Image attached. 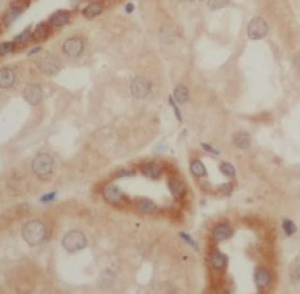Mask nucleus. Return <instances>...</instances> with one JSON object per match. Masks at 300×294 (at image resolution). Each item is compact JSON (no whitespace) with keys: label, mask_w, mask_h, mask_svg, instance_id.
Here are the masks:
<instances>
[{"label":"nucleus","mask_w":300,"mask_h":294,"mask_svg":"<svg viewBox=\"0 0 300 294\" xmlns=\"http://www.w3.org/2000/svg\"><path fill=\"white\" fill-rule=\"evenodd\" d=\"M45 225L38 220L30 221L23 227V238L29 245H38L45 238Z\"/></svg>","instance_id":"f257e3e1"},{"label":"nucleus","mask_w":300,"mask_h":294,"mask_svg":"<svg viewBox=\"0 0 300 294\" xmlns=\"http://www.w3.org/2000/svg\"><path fill=\"white\" fill-rule=\"evenodd\" d=\"M31 168H32V172L40 177L48 176L51 172H52V168H54V159L51 158V155L48 154H38L35 155V158L32 159L31 163Z\"/></svg>","instance_id":"f03ea898"},{"label":"nucleus","mask_w":300,"mask_h":294,"mask_svg":"<svg viewBox=\"0 0 300 294\" xmlns=\"http://www.w3.org/2000/svg\"><path fill=\"white\" fill-rule=\"evenodd\" d=\"M88 244V239L83 232L80 231H69L62 239V247L68 252H78V250L83 249Z\"/></svg>","instance_id":"7ed1b4c3"},{"label":"nucleus","mask_w":300,"mask_h":294,"mask_svg":"<svg viewBox=\"0 0 300 294\" xmlns=\"http://www.w3.org/2000/svg\"><path fill=\"white\" fill-rule=\"evenodd\" d=\"M268 23L262 17H254L247 27V35L250 40H262L268 34Z\"/></svg>","instance_id":"20e7f679"},{"label":"nucleus","mask_w":300,"mask_h":294,"mask_svg":"<svg viewBox=\"0 0 300 294\" xmlns=\"http://www.w3.org/2000/svg\"><path fill=\"white\" fill-rule=\"evenodd\" d=\"M130 89L135 99H145L151 93V82L144 76H137L131 80Z\"/></svg>","instance_id":"39448f33"},{"label":"nucleus","mask_w":300,"mask_h":294,"mask_svg":"<svg viewBox=\"0 0 300 294\" xmlns=\"http://www.w3.org/2000/svg\"><path fill=\"white\" fill-rule=\"evenodd\" d=\"M85 49V44L82 41V38H78V37H71L68 38L63 45H62V51L66 57L69 58H76L79 57Z\"/></svg>","instance_id":"423d86ee"},{"label":"nucleus","mask_w":300,"mask_h":294,"mask_svg":"<svg viewBox=\"0 0 300 294\" xmlns=\"http://www.w3.org/2000/svg\"><path fill=\"white\" fill-rule=\"evenodd\" d=\"M40 69L41 72L48 76H54L60 72L61 69V62L60 59L54 55H47L40 61Z\"/></svg>","instance_id":"0eeeda50"},{"label":"nucleus","mask_w":300,"mask_h":294,"mask_svg":"<svg viewBox=\"0 0 300 294\" xmlns=\"http://www.w3.org/2000/svg\"><path fill=\"white\" fill-rule=\"evenodd\" d=\"M23 97L30 104H38L43 100V89L37 83L27 85L23 90Z\"/></svg>","instance_id":"6e6552de"},{"label":"nucleus","mask_w":300,"mask_h":294,"mask_svg":"<svg viewBox=\"0 0 300 294\" xmlns=\"http://www.w3.org/2000/svg\"><path fill=\"white\" fill-rule=\"evenodd\" d=\"M233 145L240 149H247V148L251 145V137L247 131H237V133L233 134Z\"/></svg>","instance_id":"1a4fd4ad"},{"label":"nucleus","mask_w":300,"mask_h":294,"mask_svg":"<svg viewBox=\"0 0 300 294\" xmlns=\"http://www.w3.org/2000/svg\"><path fill=\"white\" fill-rule=\"evenodd\" d=\"M16 72L10 68H3L0 72V86L3 89H9L15 86Z\"/></svg>","instance_id":"9d476101"},{"label":"nucleus","mask_w":300,"mask_h":294,"mask_svg":"<svg viewBox=\"0 0 300 294\" xmlns=\"http://www.w3.org/2000/svg\"><path fill=\"white\" fill-rule=\"evenodd\" d=\"M103 197H105L106 201H109V203H117V201H120L124 196H123V191L117 186H109L103 191Z\"/></svg>","instance_id":"9b49d317"},{"label":"nucleus","mask_w":300,"mask_h":294,"mask_svg":"<svg viewBox=\"0 0 300 294\" xmlns=\"http://www.w3.org/2000/svg\"><path fill=\"white\" fill-rule=\"evenodd\" d=\"M68 21H69V13L65 12V10H60V12L54 13L49 17V24L54 26V27H62Z\"/></svg>","instance_id":"f8f14e48"},{"label":"nucleus","mask_w":300,"mask_h":294,"mask_svg":"<svg viewBox=\"0 0 300 294\" xmlns=\"http://www.w3.org/2000/svg\"><path fill=\"white\" fill-rule=\"evenodd\" d=\"M213 235L217 241H224L227 238L233 235V230L230 225L227 224H219L214 230H213Z\"/></svg>","instance_id":"ddd939ff"},{"label":"nucleus","mask_w":300,"mask_h":294,"mask_svg":"<svg viewBox=\"0 0 300 294\" xmlns=\"http://www.w3.org/2000/svg\"><path fill=\"white\" fill-rule=\"evenodd\" d=\"M102 10H103L102 3H100V1H93V3H90L89 6H86V7L83 9V15H85L86 18H93V17L100 15Z\"/></svg>","instance_id":"4468645a"},{"label":"nucleus","mask_w":300,"mask_h":294,"mask_svg":"<svg viewBox=\"0 0 300 294\" xmlns=\"http://www.w3.org/2000/svg\"><path fill=\"white\" fill-rule=\"evenodd\" d=\"M168 186H169V190L172 191V196H174L175 199H180V197L183 196V193H185V186H183L182 182L176 180V179H171L169 183H168Z\"/></svg>","instance_id":"2eb2a0df"},{"label":"nucleus","mask_w":300,"mask_h":294,"mask_svg":"<svg viewBox=\"0 0 300 294\" xmlns=\"http://www.w3.org/2000/svg\"><path fill=\"white\" fill-rule=\"evenodd\" d=\"M270 276L265 269H258L255 272V283L258 287H267L269 284Z\"/></svg>","instance_id":"dca6fc26"},{"label":"nucleus","mask_w":300,"mask_h":294,"mask_svg":"<svg viewBox=\"0 0 300 294\" xmlns=\"http://www.w3.org/2000/svg\"><path fill=\"white\" fill-rule=\"evenodd\" d=\"M174 99L179 104L186 103V102L189 100V90H188V88H185V86H182V85L176 86L175 92H174Z\"/></svg>","instance_id":"f3484780"},{"label":"nucleus","mask_w":300,"mask_h":294,"mask_svg":"<svg viewBox=\"0 0 300 294\" xmlns=\"http://www.w3.org/2000/svg\"><path fill=\"white\" fill-rule=\"evenodd\" d=\"M21 13H23V9H21L20 6H12V7H10V10H7V12H6V15H4V17H3V20H4V23H6V26H9L10 23H13L16 18L21 15Z\"/></svg>","instance_id":"a211bd4d"},{"label":"nucleus","mask_w":300,"mask_h":294,"mask_svg":"<svg viewBox=\"0 0 300 294\" xmlns=\"http://www.w3.org/2000/svg\"><path fill=\"white\" fill-rule=\"evenodd\" d=\"M137 208H138V211L142 213V214H151V213L155 211L157 207H155V204H154L151 200L142 199V200H140V201L137 203Z\"/></svg>","instance_id":"6ab92c4d"},{"label":"nucleus","mask_w":300,"mask_h":294,"mask_svg":"<svg viewBox=\"0 0 300 294\" xmlns=\"http://www.w3.org/2000/svg\"><path fill=\"white\" fill-rule=\"evenodd\" d=\"M227 263V256L221 252H214L211 255V265L214 269H223Z\"/></svg>","instance_id":"aec40b11"},{"label":"nucleus","mask_w":300,"mask_h":294,"mask_svg":"<svg viewBox=\"0 0 300 294\" xmlns=\"http://www.w3.org/2000/svg\"><path fill=\"white\" fill-rule=\"evenodd\" d=\"M142 173L147 177L157 179V177L159 176V168L155 163H147V165L142 166Z\"/></svg>","instance_id":"412c9836"},{"label":"nucleus","mask_w":300,"mask_h":294,"mask_svg":"<svg viewBox=\"0 0 300 294\" xmlns=\"http://www.w3.org/2000/svg\"><path fill=\"white\" fill-rule=\"evenodd\" d=\"M48 31H49L48 24L41 23V24H38V26L35 27L34 32H32V37H34L35 40H44V38H47V35H48Z\"/></svg>","instance_id":"4be33fe9"},{"label":"nucleus","mask_w":300,"mask_h":294,"mask_svg":"<svg viewBox=\"0 0 300 294\" xmlns=\"http://www.w3.org/2000/svg\"><path fill=\"white\" fill-rule=\"evenodd\" d=\"M190 172L196 177H202L206 175V168H205V165L200 161H193L190 163Z\"/></svg>","instance_id":"5701e85b"},{"label":"nucleus","mask_w":300,"mask_h":294,"mask_svg":"<svg viewBox=\"0 0 300 294\" xmlns=\"http://www.w3.org/2000/svg\"><path fill=\"white\" fill-rule=\"evenodd\" d=\"M228 3H230V0H209L207 6L211 12H216V10L224 9L225 6H228Z\"/></svg>","instance_id":"b1692460"},{"label":"nucleus","mask_w":300,"mask_h":294,"mask_svg":"<svg viewBox=\"0 0 300 294\" xmlns=\"http://www.w3.org/2000/svg\"><path fill=\"white\" fill-rule=\"evenodd\" d=\"M114 283V275L110 270H106L105 273L100 276V286L102 287H109Z\"/></svg>","instance_id":"393cba45"},{"label":"nucleus","mask_w":300,"mask_h":294,"mask_svg":"<svg viewBox=\"0 0 300 294\" xmlns=\"http://www.w3.org/2000/svg\"><path fill=\"white\" fill-rule=\"evenodd\" d=\"M220 170H221V173H224L227 177H231V179L236 177V169H234V166H233L231 163H228V162H223V163L220 165Z\"/></svg>","instance_id":"a878e982"},{"label":"nucleus","mask_w":300,"mask_h":294,"mask_svg":"<svg viewBox=\"0 0 300 294\" xmlns=\"http://www.w3.org/2000/svg\"><path fill=\"white\" fill-rule=\"evenodd\" d=\"M30 37H32V34H30V29L24 30L23 32H20L17 37L15 38V43H17V44H24V43H27L29 41V38Z\"/></svg>","instance_id":"bb28decb"},{"label":"nucleus","mask_w":300,"mask_h":294,"mask_svg":"<svg viewBox=\"0 0 300 294\" xmlns=\"http://www.w3.org/2000/svg\"><path fill=\"white\" fill-rule=\"evenodd\" d=\"M284 231H285L286 235H292V234H295L296 232V225L292 222V221L289 220H285L284 221Z\"/></svg>","instance_id":"cd10ccee"},{"label":"nucleus","mask_w":300,"mask_h":294,"mask_svg":"<svg viewBox=\"0 0 300 294\" xmlns=\"http://www.w3.org/2000/svg\"><path fill=\"white\" fill-rule=\"evenodd\" d=\"M15 49V43H3L0 45V54L1 55H7Z\"/></svg>","instance_id":"c85d7f7f"},{"label":"nucleus","mask_w":300,"mask_h":294,"mask_svg":"<svg viewBox=\"0 0 300 294\" xmlns=\"http://www.w3.org/2000/svg\"><path fill=\"white\" fill-rule=\"evenodd\" d=\"M290 279L295 283H299L300 281V266H296L295 269H292L290 272Z\"/></svg>","instance_id":"c756f323"},{"label":"nucleus","mask_w":300,"mask_h":294,"mask_svg":"<svg viewBox=\"0 0 300 294\" xmlns=\"http://www.w3.org/2000/svg\"><path fill=\"white\" fill-rule=\"evenodd\" d=\"M169 104H171V107L174 108L176 118H178L179 121H182V116H180V113H179V110H178V107H176V104H175V102H174V97H169Z\"/></svg>","instance_id":"7c9ffc66"},{"label":"nucleus","mask_w":300,"mask_h":294,"mask_svg":"<svg viewBox=\"0 0 300 294\" xmlns=\"http://www.w3.org/2000/svg\"><path fill=\"white\" fill-rule=\"evenodd\" d=\"M180 236H182V238H183V239H185V241H186V242H188V244H190V245H192V247H193V248H195V249H197V244H196L195 241H193V239H192V238H190V236H189V235H186V234H183V232H182V234H180Z\"/></svg>","instance_id":"2f4dec72"},{"label":"nucleus","mask_w":300,"mask_h":294,"mask_svg":"<svg viewBox=\"0 0 300 294\" xmlns=\"http://www.w3.org/2000/svg\"><path fill=\"white\" fill-rule=\"evenodd\" d=\"M293 66H295L298 71H300V52H298V54L293 57Z\"/></svg>","instance_id":"473e14b6"},{"label":"nucleus","mask_w":300,"mask_h":294,"mask_svg":"<svg viewBox=\"0 0 300 294\" xmlns=\"http://www.w3.org/2000/svg\"><path fill=\"white\" fill-rule=\"evenodd\" d=\"M219 189L223 191V193H225V194H230V193L233 191V187H231V185H221V186H220Z\"/></svg>","instance_id":"72a5a7b5"},{"label":"nucleus","mask_w":300,"mask_h":294,"mask_svg":"<svg viewBox=\"0 0 300 294\" xmlns=\"http://www.w3.org/2000/svg\"><path fill=\"white\" fill-rule=\"evenodd\" d=\"M202 147H203V149H206L207 152H211V154H214V155H217V154H219V151L213 149V148H211L210 145H207V144H202Z\"/></svg>","instance_id":"f704fd0d"},{"label":"nucleus","mask_w":300,"mask_h":294,"mask_svg":"<svg viewBox=\"0 0 300 294\" xmlns=\"http://www.w3.org/2000/svg\"><path fill=\"white\" fill-rule=\"evenodd\" d=\"M54 197H55V193H51V194H48V196L41 197V201H49V200H52Z\"/></svg>","instance_id":"c9c22d12"},{"label":"nucleus","mask_w":300,"mask_h":294,"mask_svg":"<svg viewBox=\"0 0 300 294\" xmlns=\"http://www.w3.org/2000/svg\"><path fill=\"white\" fill-rule=\"evenodd\" d=\"M133 9H134V6H133L131 3H128V4L126 6V10H127V13H131V12H133Z\"/></svg>","instance_id":"e433bc0d"},{"label":"nucleus","mask_w":300,"mask_h":294,"mask_svg":"<svg viewBox=\"0 0 300 294\" xmlns=\"http://www.w3.org/2000/svg\"><path fill=\"white\" fill-rule=\"evenodd\" d=\"M37 52H40V48H34V49H31L30 52H29V55H35V54H37Z\"/></svg>","instance_id":"4c0bfd02"},{"label":"nucleus","mask_w":300,"mask_h":294,"mask_svg":"<svg viewBox=\"0 0 300 294\" xmlns=\"http://www.w3.org/2000/svg\"><path fill=\"white\" fill-rule=\"evenodd\" d=\"M182 1H189V0H182Z\"/></svg>","instance_id":"58836bf2"}]
</instances>
